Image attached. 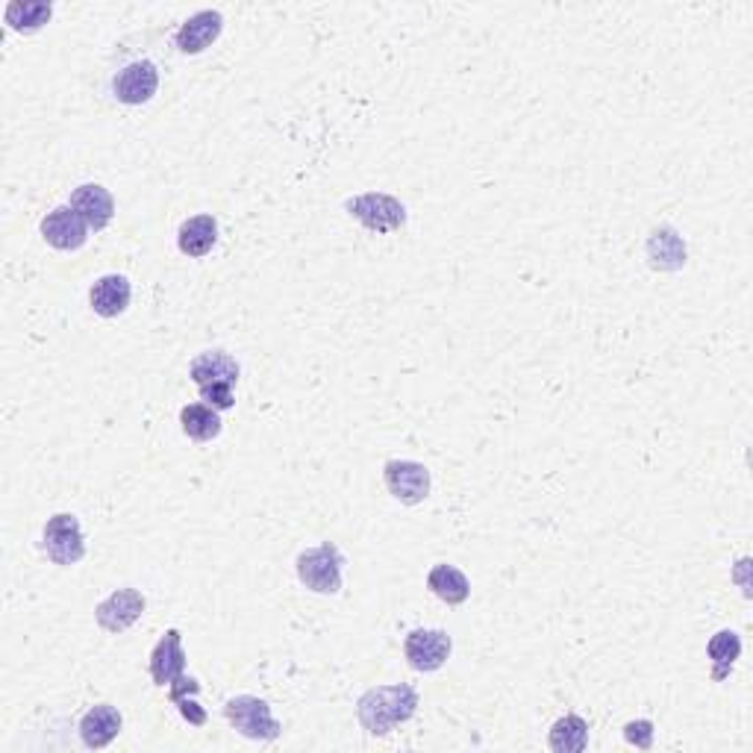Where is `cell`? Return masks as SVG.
Instances as JSON below:
<instances>
[{
    "label": "cell",
    "mask_w": 753,
    "mask_h": 753,
    "mask_svg": "<svg viewBox=\"0 0 753 753\" xmlns=\"http://www.w3.org/2000/svg\"><path fill=\"white\" fill-rule=\"evenodd\" d=\"M419 710V692L410 683L369 689L357 701V719L371 736H389L398 724L410 721Z\"/></svg>",
    "instance_id": "obj_1"
},
{
    "label": "cell",
    "mask_w": 753,
    "mask_h": 753,
    "mask_svg": "<svg viewBox=\"0 0 753 753\" xmlns=\"http://www.w3.org/2000/svg\"><path fill=\"white\" fill-rule=\"evenodd\" d=\"M342 551L333 542H321L312 551H303L294 562L298 580L310 592L319 594H339L342 592Z\"/></svg>",
    "instance_id": "obj_2"
},
{
    "label": "cell",
    "mask_w": 753,
    "mask_h": 753,
    "mask_svg": "<svg viewBox=\"0 0 753 753\" xmlns=\"http://www.w3.org/2000/svg\"><path fill=\"white\" fill-rule=\"evenodd\" d=\"M224 715L235 727V733H242L244 739H253V742H274L280 736V730H283L269 703L257 695L230 697L224 703Z\"/></svg>",
    "instance_id": "obj_3"
},
{
    "label": "cell",
    "mask_w": 753,
    "mask_h": 753,
    "mask_svg": "<svg viewBox=\"0 0 753 753\" xmlns=\"http://www.w3.org/2000/svg\"><path fill=\"white\" fill-rule=\"evenodd\" d=\"M112 94L118 103L124 107H142L157 94L160 89V68L148 57L130 59L112 74Z\"/></svg>",
    "instance_id": "obj_4"
},
{
    "label": "cell",
    "mask_w": 753,
    "mask_h": 753,
    "mask_svg": "<svg viewBox=\"0 0 753 753\" xmlns=\"http://www.w3.org/2000/svg\"><path fill=\"white\" fill-rule=\"evenodd\" d=\"M44 553L53 565H77V562L86 556V539L83 528H80V519L71 515V512H57L44 524Z\"/></svg>",
    "instance_id": "obj_5"
},
{
    "label": "cell",
    "mask_w": 753,
    "mask_h": 753,
    "mask_svg": "<svg viewBox=\"0 0 753 753\" xmlns=\"http://www.w3.org/2000/svg\"><path fill=\"white\" fill-rule=\"evenodd\" d=\"M348 212H351L357 221H360L365 230L371 233H394L406 224V207H403L398 198L383 192H365L357 194L351 201L344 203Z\"/></svg>",
    "instance_id": "obj_6"
},
{
    "label": "cell",
    "mask_w": 753,
    "mask_h": 753,
    "mask_svg": "<svg viewBox=\"0 0 753 753\" xmlns=\"http://www.w3.org/2000/svg\"><path fill=\"white\" fill-rule=\"evenodd\" d=\"M383 483L394 501H401L403 506H419L430 494V471L421 462L392 460L383 465Z\"/></svg>",
    "instance_id": "obj_7"
},
{
    "label": "cell",
    "mask_w": 753,
    "mask_h": 753,
    "mask_svg": "<svg viewBox=\"0 0 753 753\" xmlns=\"http://www.w3.org/2000/svg\"><path fill=\"white\" fill-rule=\"evenodd\" d=\"M144 606H148V601H144V594L139 589H116L107 601L94 606V621L107 633H124V630H130L135 621L142 619Z\"/></svg>",
    "instance_id": "obj_8"
},
{
    "label": "cell",
    "mask_w": 753,
    "mask_h": 753,
    "mask_svg": "<svg viewBox=\"0 0 753 753\" xmlns=\"http://www.w3.org/2000/svg\"><path fill=\"white\" fill-rule=\"evenodd\" d=\"M451 636L444 630H412L403 642V656L412 671L430 674L439 671L451 656Z\"/></svg>",
    "instance_id": "obj_9"
},
{
    "label": "cell",
    "mask_w": 753,
    "mask_h": 753,
    "mask_svg": "<svg viewBox=\"0 0 753 753\" xmlns=\"http://www.w3.org/2000/svg\"><path fill=\"white\" fill-rule=\"evenodd\" d=\"M221 30H224V16L218 9H201L192 18H185L177 30V51L185 53V57H198L207 48H212V42H218Z\"/></svg>",
    "instance_id": "obj_10"
},
{
    "label": "cell",
    "mask_w": 753,
    "mask_h": 753,
    "mask_svg": "<svg viewBox=\"0 0 753 753\" xmlns=\"http://www.w3.org/2000/svg\"><path fill=\"white\" fill-rule=\"evenodd\" d=\"M42 235L57 251H80L89 239V224L66 203L42 218Z\"/></svg>",
    "instance_id": "obj_11"
},
{
    "label": "cell",
    "mask_w": 753,
    "mask_h": 753,
    "mask_svg": "<svg viewBox=\"0 0 753 753\" xmlns=\"http://www.w3.org/2000/svg\"><path fill=\"white\" fill-rule=\"evenodd\" d=\"M68 207L83 218L86 224H89V230H94V233L107 230L109 221L116 218V201H112V194L98 183L77 185L74 192H71Z\"/></svg>",
    "instance_id": "obj_12"
},
{
    "label": "cell",
    "mask_w": 753,
    "mask_h": 753,
    "mask_svg": "<svg viewBox=\"0 0 753 753\" xmlns=\"http://www.w3.org/2000/svg\"><path fill=\"white\" fill-rule=\"evenodd\" d=\"M185 674V651L180 630H165V636L151 651V677L157 686H171Z\"/></svg>",
    "instance_id": "obj_13"
},
{
    "label": "cell",
    "mask_w": 753,
    "mask_h": 753,
    "mask_svg": "<svg viewBox=\"0 0 753 753\" xmlns=\"http://www.w3.org/2000/svg\"><path fill=\"white\" fill-rule=\"evenodd\" d=\"M121 712L112 706V703H98L92 710L86 712L83 721H80V739L89 751H101V747L112 745L121 733Z\"/></svg>",
    "instance_id": "obj_14"
},
{
    "label": "cell",
    "mask_w": 753,
    "mask_h": 753,
    "mask_svg": "<svg viewBox=\"0 0 753 753\" xmlns=\"http://www.w3.org/2000/svg\"><path fill=\"white\" fill-rule=\"evenodd\" d=\"M130 298H133V285L124 274H103L94 280L92 292H89V301H92V310L101 315V319H118L124 315L127 307H130Z\"/></svg>",
    "instance_id": "obj_15"
},
{
    "label": "cell",
    "mask_w": 753,
    "mask_h": 753,
    "mask_svg": "<svg viewBox=\"0 0 753 753\" xmlns=\"http://www.w3.org/2000/svg\"><path fill=\"white\" fill-rule=\"evenodd\" d=\"M647 260L653 271H680L686 265V244L674 227H656L647 235Z\"/></svg>",
    "instance_id": "obj_16"
},
{
    "label": "cell",
    "mask_w": 753,
    "mask_h": 753,
    "mask_svg": "<svg viewBox=\"0 0 753 753\" xmlns=\"http://www.w3.org/2000/svg\"><path fill=\"white\" fill-rule=\"evenodd\" d=\"M218 242V221L212 215L185 218L177 230V248L192 260H201L215 248Z\"/></svg>",
    "instance_id": "obj_17"
},
{
    "label": "cell",
    "mask_w": 753,
    "mask_h": 753,
    "mask_svg": "<svg viewBox=\"0 0 753 753\" xmlns=\"http://www.w3.org/2000/svg\"><path fill=\"white\" fill-rule=\"evenodd\" d=\"M428 589L448 606H462L471 598V583L456 565L439 562L428 574Z\"/></svg>",
    "instance_id": "obj_18"
},
{
    "label": "cell",
    "mask_w": 753,
    "mask_h": 753,
    "mask_svg": "<svg viewBox=\"0 0 753 753\" xmlns=\"http://www.w3.org/2000/svg\"><path fill=\"white\" fill-rule=\"evenodd\" d=\"M189 376L198 385L210 383H239V362L224 351H207L201 357H194L189 365Z\"/></svg>",
    "instance_id": "obj_19"
},
{
    "label": "cell",
    "mask_w": 753,
    "mask_h": 753,
    "mask_svg": "<svg viewBox=\"0 0 753 753\" xmlns=\"http://www.w3.org/2000/svg\"><path fill=\"white\" fill-rule=\"evenodd\" d=\"M51 16L53 3H44V0H12L3 9V21L16 33H36L51 21Z\"/></svg>",
    "instance_id": "obj_20"
},
{
    "label": "cell",
    "mask_w": 753,
    "mask_h": 753,
    "mask_svg": "<svg viewBox=\"0 0 753 753\" xmlns=\"http://www.w3.org/2000/svg\"><path fill=\"white\" fill-rule=\"evenodd\" d=\"M180 424H183V433L192 439V442H212L221 435V412L212 410L210 403H189L180 410Z\"/></svg>",
    "instance_id": "obj_21"
},
{
    "label": "cell",
    "mask_w": 753,
    "mask_h": 753,
    "mask_svg": "<svg viewBox=\"0 0 753 753\" xmlns=\"http://www.w3.org/2000/svg\"><path fill=\"white\" fill-rule=\"evenodd\" d=\"M706 653H710L712 660V680L721 683V680L730 677V671L736 665L739 653H742V639H739V633H733V630H719V633L710 639Z\"/></svg>",
    "instance_id": "obj_22"
},
{
    "label": "cell",
    "mask_w": 753,
    "mask_h": 753,
    "mask_svg": "<svg viewBox=\"0 0 753 753\" xmlns=\"http://www.w3.org/2000/svg\"><path fill=\"white\" fill-rule=\"evenodd\" d=\"M553 753H583L589 745V724L580 715H565L551 727L548 739Z\"/></svg>",
    "instance_id": "obj_23"
},
{
    "label": "cell",
    "mask_w": 753,
    "mask_h": 753,
    "mask_svg": "<svg viewBox=\"0 0 753 753\" xmlns=\"http://www.w3.org/2000/svg\"><path fill=\"white\" fill-rule=\"evenodd\" d=\"M168 689H171V701L177 703L180 715H183V719L189 721L192 727H203L210 715H207V710H203L201 703L194 701V695L201 692V683H198L194 677H185V674H183V677H177Z\"/></svg>",
    "instance_id": "obj_24"
},
{
    "label": "cell",
    "mask_w": 753,
    "mask_h": 753,
    "mask_svg": "<svg viewBox=\"0 0 753 753\" xmlns=\"http://www.w3.org/2000/svg\"><path fill=\"white\" fill-rule=\"evenodd\" d=\"M201 389V398L207 403H210L212 410L224 412V410H233L235 406V394L233 383H210V385H198Z\"/></svg>",
    "instance_id": "obj_25"
},
{
    "label": "cell",
    "mask_w": 753,
    "mask_h": 753,
    "mask_svg": "<svg viewBox=\"0 0 753 753\" xmlns=\"http://www.w3.org/2000/svg\"><path fill=\"white\" fill-rule=\"evenodd\" d=\"M624 739H628L633 747H639V751H651V747H653V721H647V719L630 721L628 727H624Z\"/></svg>",
    "instance_id": "obj_26"
}]
</instances>
